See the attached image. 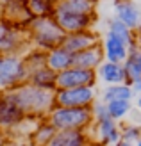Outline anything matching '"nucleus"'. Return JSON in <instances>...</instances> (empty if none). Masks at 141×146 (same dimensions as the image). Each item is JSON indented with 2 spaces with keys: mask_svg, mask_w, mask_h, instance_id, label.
<instances>
[{
  "mask_svg": "<svg viewBox=\"0 0 141 146\" xmlns=\"http://www.w3.org/2000/svg\"><path fill=\"white\" fill-rule=\"evenodd\" d=\"M9 94L27 116H34V118L50 114V111L55 107V89L36 86L29 80L9 89Z\"/></svg>",
  "mask_w": 141,
  "mask_h": 146,
  "instance_id": "1",
  "label": "nucleus"
},
{
  "mask_svg": "<svg viewBox=\"0 0 141 146\" xmlns=\"http://www.w3.org/2000/svg\"><path fill=\"white\" fill-rule=\"evenodd\" d=\"M29 27H31V38L36 48L48 52V50L63 45L66 32L59 27V23L52 14L50 16H36L29 23Z\"/></svg>",
  "mask_w": 141,
  "mask_h": 146,
  "instance_id": "2",
  "label": "nucleus"
},
{
  "mask_svg": "<svg viewBox=\"0 0 141 146\" xmlns=\"http://www.w3.org/2000/svg\"><path fill=\"white\" fill-rule=\"evenodd\" d=\"M48 121L57 130L61 128H88L95 121L91 107L55 105L48 114Z\"/></svg>",
  "mask_w": 141,
  "mask_h": 146,
  "instance_id": "3",
  "label": "nucleus"
},
{
  "mask_svg": "<svg viewBox=\"0 0 141 146\" xmlns=\"http://www.w3.org/2000/svg\"><path fill=\"white\" fill-rule=\"evenodd\" d=\"M29 77L25 59L20 54H0V91L23 84Z\"/></svg>",
  "mask_w": 141,
  "mask_h": 146,
  "instance_id": "4",
  "label": "nucleus"
},
{
  "mask_svg": "<svg viewBox=\"0 0 141 146\" xmlns=\"http://www.w3.org/2000/svg\"><path fill=\"white\" fill-rule=\"evenodd\" d=\"M52 16L55 18L59 27L66 34L90 29L91 21H93V13H82V11L72 9L70 5L64 4V0H57V4L54 5V14Z\"/></svg>",
  "mask_w": 141,
  "mask_h": 146,
  "instance_id": "5",
  "label": "nucleus"
},
{
  "mask_svg": "<svg viewBox=\"0 0 141 146\" xmlns=\"http://www.w3.org/2000/svg\"><path fill=\"white\" fill-rule=\"evenodd\" d=\"M96 100L95 86H77L55 89V105L68 107H91Z\"/></svg>",
  "mask_w": 141,
  "mask_h": 146,
  "instance_id": "6",
  "label": "nucleus"
},
{
  "mask_svg": "<svg viewBox=\"0 0 141 146\" xmlns=\"http://www.w3.org/2000/svg\"><path fill=\"white\" fill-rule=\"evenodd\" d=\"M27 118L21 107L13 100L9 91H0V130L9 132Z\"/></svg>",
  "mask_w": 141,
  "mask_h": 146,
  "instance_id": "7",
  "label": "nucleus"
},
{
  "mask_svg": "<svg viewBox=\"0 0 141 146\" xmlns=\"http://www.w3.org/2000/svg\"><path fill=\"white\" fill-rule=\"evenodd\" d=\"M96 80H98L96 70L70 66V68L57 73V89H63V87H77V86H95Z\"/></svg>",
  "mask_w": 141,
  "mask_h": 146,
  "instance_id": "8",
  "label": "nucleus"
},
{
  "mask_svg": "<svg viewBox=\"0 0 141 146\" xmlns=\"http://www.w3.org/2000/svg\"><path fill=\"white\" fill-rule=\"evenodd\" d=\"M90 134H96L95 141L98 143H106V144H120L122 143V127H120V121L114 119V118H106V119H98V121H93L90 127Z\"/></svg>",
  "mask_w": 141,
  "mask_h": 146,
  "instance_id": "9",
  "label": "nucleus"
},
{
  "mask_svg": "<svg viewBox=\"0 0 141 146\" xmlns=\"http://www.w3.org/2000/svg\"><path fill=\"white\" fill-rule=\"evenodd\" d=\"M25 38L16 23L0 18V54H20Z\"/></svg>",
  "mask_w": 141,
  "mask_h": 146,
  "instance_id": "10",
  "label": "nucleus"
},
{
  "mask_svg": "<svg viewBox=\"0 0 141 146\" xmlns=\"http://www.w3.org/2000/svg\"><path fill=\"white\" fill-rule=\"evenodd\" d=\"M95 45H100V36L90 31V29L77 31V32H68L63 41V46L66 50H70L72 54L80 52V50L90 48V46H95Z\"/></svg>",
  "mask_w": 141,
  "mask_h": 146,
  "instance_id": "11",
  "label": "nucleus"
},
{
  "mask_svg": "<svg viewBox=\"0 0 141 146\" xmlns=\"http://www.w3.org/2000/svg\"><path fill=\"white\" fill-rule=\"evenodd\" d=\"M102 48H104V57L107 61H114V62H125L130 52V46L123 39L116 38L114 34L109 32H106V36H104Z\"/></svg>",
  "mask_w": 141,
  "mask_h": 146,
  "instance_id": "12",
  "label": "nucleus"
},
{
  "mask_svg": "<svg viewBox=\"0 0 141 146\" xmlns=\"http://www.w3.org/2000/svg\"><path fill=\"white\" fill-rule=\"evenodd\" d=\"M96 77L98 80L106 84H120V82H129L127 71H125L123 62H114V61H102L100 66L96 68Z\"/></svg>",
  "mask_w": 141,
  "mask_h": 146,
  "instance_id": "13",
  "label": "nucleus"
},
{
  "mask_svg": "<svg viewBox=\"0 0 141 146\" xmlns=\"http://www.w3.org/2000/svg\"><path fill=\"white\" fill-rule=\"evenodd\" d=\"M114 7H116V16L125 25H129L132 31L141 27V9L136 2H132V0H118Z\"/></svg>",
  "mask_w": 141,
  "mask_h": 146,
  "instance_id": "14",
  "label": "nucleus"
},
{
  "mask_svg": "<svg viewBox=\"0 0 141 146\" xmlns=\"http://www.w3.org/2000/svg\"><path fill=\"white\" fill-rule=\"evenodd\" d=\"M90 141L86 128H61L57 130L54 139H52V146H82Z\"/></svg>",
  "mask_w": 141,
  "mask_h": 146,
  "instance_id": "15",
  "label": "nucleus"
},
{
  "mask_svg": "<svg viewBox=\"0 0 141 146\" xmlns=\"http://www.w3.org/2000/svg\"><path fill=\"white\" fill-rule=\"evenodd\" d=\"M104 59H106V57H104V48L100 45H95V46L84 48V50H80V52L73 54V64H72V66L96 70Z\"/></svg>",
  "mask_w": 141,
  "mask_h": 146,
  "instance_id": "16",
  "label": "nucleus"
},
{
  "mask_svg": "<svg viewBox=\"0 0 141 146\" xmlns=\"http://www.w3.org/2000/svg\"><path fill=\"white\" fill-rule=\"evenodd\" d=\"M47 64L54 71H63L66 68H70L73 64V54L70 50H66L63 45H59L55 48H52L47 52Z\"/></svg>",
  "mask_w": 141,
  "mask_h": 146,
  "instance_id": "17",
  "label": "nucleus"
},
{
  "mask_svg": "<svg viewBox=\"0 0 141 146\" xmlns=\"http://www.w3.org/2000/svg\"><path fill=\"white\" fill-rule=\"evenodd\" d=\"M29 82H32L36 86L48 87V89H57V71H54L48 64L41 66L38 70H34L32 73H29L27 77Z\"/></svg>",
  "mask_w": 141,
  "mask_h": 146,
  "instance_id": "18",
  "label": "nucleus"
},
{
  "mask_svg": "<svg viewBox=\"0 0 141 146\" xmlns=\"http://www.w3.org/2000/svg\"><path fill=\"white\" fill-rule=\"evenodd\" d=\"M134 89L129 82H120V84H107V87L102 91V100H132L134 98Z\"/></svg>",
  "mask_w": 141,
  "mask_h": 146,
  "instance_id": "19",
  "label": "nucleus"
},
{
  "mask_svg": "<svg viewBox=\"0 0 141 146\" xmlns=\"http://www.w3.org/2000/svg\"><path fill=\"white\" fill-rule=\"evenodd\" d=\"M106 32H109V34H114L116 38H120V39H123L127 45L132 48L136 45V36H134V32H132V29L129 27V25H125L123 21L120 20V18H111V20H107V31Z\"/></svg>",
  "mask_w": 141,
  "mask_h": 146,
  "instance_id": "20",
  "label": "nucleus"
},
{
  "mask_svg": "<svg viewBox=\"0 0 141 146\" xmlns=\"http://www.w3.org/2000/svg\"><path fill=\"white\" fill-rule=\"evenodd\" d=\"M107 104V109H109V114L111 118H114L118 121L125 119L129 116V112L132 111V100H109L106 102Z\"/></svg>",
  "mask_w": 141,
  "mask_h": 146,
  "instance_id": "21",
  "label": "nucleus"
},
{
  "mask_svg": "<svg viewBox=\"0 0 141 146\" xmlns=\"http://www.w3.org/2000/svg\"><path fill=\"white\" fill-rule=\"evenodd\" d=\"M57 132V128L52 125L50 121H43L41 125L34 130V134H32V141L34 143H38V144H50L52 139H54V135Z\"/></svg>",
  "mask_w": 141,
  "mask_h": 146,
  "instance_id": "22",
  "label": "nucleus"
},
{
  "mask_svg": "<svg viewBox=\"0 0 141 146\" xmlns=\"http://www.w3.org/2000/svg\"><path fill=\"white\" fill-rule=\"evenodd\" d=\"M31 13L34 16H50L54 14V5L52 0H25Z\"/></svg>",
  "mask_w": 141,
  "mask_h": 146,
  "instance_id": "23",
  "label": "nucleus"
},
{
  "mask_svg": "<svg viewBox=\"0 0 141 146\" xmlns=\"http://www.w3.org/2000/svg\"><path fill=\"white\" fill-rule=\"evenodd\" d=\"M141 139V127L136 123L122 127V143L120 144H138V141Z\"/></svg>",
  "mask_w": 141,
  "mask_h": 146,
  "instance_id": "24",
  "label": "nucleus"
},
{
  "mask_svg": "<svg viewBox=\"0 0 141 146\" xmlns=\"http://www.w3.org/2000/svg\"><path fill=\"white\" fill-rule=\"evenodd\" d=\"M91 111H93V118L98 121V119H106V118H111L109 114V109H107V104L106 102H93L91 105Z\"/></svg>",
  "mask_w": 141,
  "mask_h": 146,
  "instance_id": "25",
  "label": "nucleus"
},
{
  "mask_svg": "<svg viewBox=\"0 0 141 146\" xmlns=\"http://www.w3.org/2000/svg\"><path fill=\"white\" fill-rule=\"evenodd\" d=\"M130 86H132V89H134V93H136V94H141V78L132 80Z\"/></svg>",
  "mask_w": 141,
  "mask_h": 146,
  "instance_id": "26",
  "label": "nucleus"
},
{
  "mask_svg": "<svg viewBox=\"0 0 141 146\" xmlns=\"http://www.w3.org/2000/svg\"><path fill=\"white\" fill-rule=\"evenodd\" d=\"M5 141H7L5 132H2V130H0V144H2V143H5Z\"/></svg>",
  "mask_w": 141,
  "mask_h": 146,
  "instance_id": "27",
  "label": "nucleus"
},
{
  "mask_svg": "<svg viewBox=\"0 0 141 146\" xmlns=\"http://www.w3.org/2000/svg\"><path fill=\"white\" fill-rule=\"evenodd\" d=\"M134 105L141 111V94H138V98H136V104H134Z\"/></svg>",
  "mask_w": 141,
  "mask_h": 146,
  "instance_id": "28",
  "label": "nucleus"
},
{
  "mask_svg": "<svg viewBox=\"0 0 141 146\" xmlns=\"http://www.w3.org/2000/svg\"><path fill=\"white\" fill-rule=\"evenodd\" d=\"M2 13H4V0H0V18H2Z\"/></svg>",
  "mask_w": 141,
  "mask_h": 146,
  "instance_id": "29",
  "label": "nucleus"
},
{
  "mask_svg": "<svg viewBox=\"0 0 141 146\" xmlns=\"http://www.w3.org/2000/svg\"><path fill=\"white\" fill-rule=\"evenodd\" d=\"M138 144H139V146H141V139H139V141H138Z\"/></svg>",
  "mask_w": 141,
  "mask_h": 146,
  "instance_id": "30",
  "label": "nucleus"
}]
</instances>
